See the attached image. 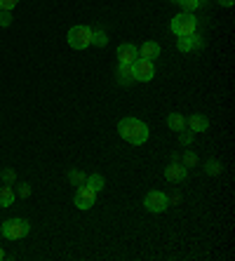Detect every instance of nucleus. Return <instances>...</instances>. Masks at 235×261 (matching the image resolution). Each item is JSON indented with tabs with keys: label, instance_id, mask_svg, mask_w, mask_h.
Masks as SVG:
<instances>
[{
	"label": "nucleus",
	"instance_id": "obj_8",
	"mask_svg": "<svg viewBox=\"0 0 235 261\" xmlns=\"http://www.w3.org/2000/svg\"><path fill=\"white\" fill-rule=\"evenodd\" d=\"M165 176H167V181H172V184H179V181H184L188 176V167H184L181 163H172L165 170Z\"/></svg>",
	"mask_w": 235,
	"mask_h": 261
},
{
	"label": "nucleus",
	"instance_id": "obj_10",
	"mask_svg": "<svg viewBox=\"0 0 235 261\" xmlns=\"http://www.w3.org/2000/svg\"><path fill=\"white\" fill-rule=\"evenodd\" d=\"M139 57H141V59H148V61L158 59V57H160V45L148 40V43H144L139 47Z\"/></svg>",
	"mask_w": 235,
	"mask_h": 261
},
{
	"label": "nucleus",
	"instance_id": "obj_21",
	"mask_svg": "<svg viewBox=\"0 0 235 261\" xmlns=\"http://www.w3.org/2000/svg\"><path fill=\"white\" fill-rule=\"evenodd\" d=\"M207 172H210L212 176L221 174V163H217V160H210V163H207Z\"/></svg>",
	"mask_w": 235,
	"mask_h": 261
},
{
	"label": "nucleus",
	"instance_id": "obj_24",
	"mask_svg": "<svg viewBox=\"0 0 235 261\" xmlns=\"http://www.w3.org/2000/svg\"><path fill=\"white\" fill-rule=\"evenodd\" d=\"M10 24H12V14L0 10V26H10Z\"/></svg>",
	"mask_w": 235,
	"mask_h": 261
},
{
	"label": "nucleus",
	"instance_id": "obj_15",
	"mask_svg": "<svg viewBox=\"0 0 235 261\" xmlns=\"http://www.w3.org/2000/svg\"><path fill=\"white\" fill-rule=\"evenodd\" d=\"M118 73H120V83L122 85H129V83H134V75H132V64H120V68H118Z\"/></svg>",
	"mask_w": 235,
	"mask_h": 261
},
{
	"label": "nucleus",
	"instance_id": "obj_6",
	"mask_svg": "<svg viewBox=\"0 0 235 261\" xmlns=\"http://www.w3.org/2000/svg\"><path fill=\"white\" fill-rule=\"evenodd\" d=\"M73 202H75L78 210H90V207H94V202H97V191L92 189V186H87V184H80Z\"/></svg>",
	"mask_w": 235,
	"mask_h": 261
},
{
	"label": "nucleus",
	"instance_id": "obj_4",
	"mask_svg": "<svg viewBox=\"0 0 235 261\" xmlns=\"http://www.w3.org/2000/svg\"><path fill=\"white\" fill-rule=\"evenodd\" d=\"M68 45L73 49H85L92 45V29L87 26H73L68 31Z\"/></svg>",
	"mask_w": 235,
	"mask_h": 261
},
{
	"label": "nucleus",
	"instance_id": "obj_1",
	"mask_svg": "<svg viewBox=\"0 0 235 261\" xmlns=\"http://www.w3.org/2000/svg\"><path fill=\"white\" fill-rule=\"evenodd\" d=\"M118 132H120L122 139L134 146L144 144V141L148 139V127H146V122H141L139 118H122V120L118 122Z\"/></svg>",
	"mask_w": 235,
	"mask_h": 261
},
{
	"label": "nucleus",
	"instance_id": "obj_29",
	"mask_svg": "<svg viewBox=\"0 0 235 261\" xmlns=\"http://www.w3.org/2000/svg\"><path fill=\"white\" fill-rule=\"evenodd\" d=\"M172 3H179V0H172Z\"/></svg>",
	"mask_w": 235,
	"mask_h": 261
},
{
	"label": "nucleus",
	"instance_id": "obj_26",
	"mask_svg": "<svg viewBox=\"0 0 235 261\" xmlns=\"http://www.w3.org/2000/svg\"><path fill=\"white\" fill-rule=\"evenodd\" d=\"M29 193H31V186L29 184H21V186H19V195H21V198H29Z\"/></svg>",
	"mask_w": 235,
	"mask_h": 261
},
{
	"label": "nucleus",
	"instance_id": "obj_22",
	"mask_svg": "<svg viewBox=\"0 0 235 261\" xmlns=\"http://www.w3.org/2000/svg\"><path fill=\"white\" fill-rule=\"evenodd\" d=\"M191 141H193V132H191V129H188V132H184V129H181V132H179V144L181 146H188Z\"/></svg>",
	"mask_w": 235,
	"mask_h": 261
},
{
	"label": "nucleus",
	"instance_id": "obj_12",
	"mask_svg": "<svg viewBox=\"0 0 235 261\" xmlns=\"http://www.w3.org/2000/svg\"><path fill=\"white\" fill-rule=\"evenodd\" d=\"M179 49L181 52H191V49H195V47H202V40H200V36H181L179 38Z\"/></svg>",
	"mask_w": 235,
	"mask_h": 261
},
{
	"label": "nucleus",
	"instance_id": "obj_11",
	"mask_svg": "<svg viewBox=\"0 0 235 261\" xmlns=\"http://www.w3.org/2000/svg\"><path fill=\"white\" fill-rule=\"evenodd\" d=\"M186 125H188V129L191 132H207V127H210V120H207L205 116H200V113H195V116H191L186 120Z\"/></svg>",
	"mask_w": 235,
	"mask_h": 261
},
{
	"label": "nucleus",
	"instance_id": "obj_5",
	"mask_svg": "<svg viewBox=\"0 0 235 261\" xmlns=\"http://www.w3.org/2000/svg\"><path fill=\"white\" fill-rule=\"evenodd\" d=\"M132 75H134V83H148V80H153L155 78V66H153V61L139 57V59L132 64Z\"/></svg>",
	"mask_w": 235,
	"mask_h": 261
},
{
	"label": "nucleus",
	"instance_id": "obj_9",
	"mask_svg": "<svg viewBox=\"0 0 235 261\" xmlns=\"http://www.w3.org/2000/svg\"><path fill=\"white\" fill-rule=\"evenodd\" d=\"M118 59H120V64H134L139 59V49L132 43H122L118 47Z\"/></svg>",
	"mask_w": 235,
	"mask_h": 261
},
{
	"label": "nucleus",
	"instance_id": "obj_3",
	"mask_svg": "<svg viewBox=\"0 0 235 261\" xmlns=\"http://www.w3.org/2000/svg\"><path fill=\"white\" fill-rule=\"evenodd\" d=\"M0 231H3V236H5L7 240H21V238L29 236L31 224L26 219H7L5 224L0 226Z\"/></svg>",
	"mask_w": 235,
	"mask_h": 261
},
{
	"label": "nucleus",
	"instance_id": "obj_17",
	"mask_svg": "<svg viewBox=\"0 0 235 261\" xmlns=\"http://www.w3.org/2000/svg\"><path fill=\"white\" fill-rule=\"evenodd\" d=\"M109 43V38L103 31H92V45H97V47H103V45Z\"/></svg>",
	"mask_w": 235,
	"mask_h": 261
},
{
	"label": "nucleus",
	"instance_id": "obj_16",
	"mask_svg": "<svg viewBox=\"0 0 235 261\" xmlns=\"http://www.w3.org/2000/svg\"><path fill=\"white\" fill-rule=\"evenodd\" d=\"M85 184H87V186H92V189L99 193V191L103 189V184H106V181H103L101 174H90V176H85Z\"/></svg>",
	"mask_w": 235,
	"mask_h": 261
},
{
	"label": "nucleus",
	"instance_id": "obj_13",
	"mask_svg": "<svg viewBox=\"0 0 235 261\" xmlns=\"http://www.w3.org/2000/svg\"><path fill=\"white\" fill-rule=\"evenodd\" d=\"M12 202H14V189H12V184H5L0 189V207H10Z\"/></svg>",
	"mask_w": 235,
	"mask_h": 261
},
{
	"label": "nucleus",
	"instance_id": "obj_28",
	"mask_svg": "<svg viewBox=\"0 0 235 261\" xmlns=\"http://www.w3.org/2000/svg\"><path fill=\"white\" fill-rule=\"evenodd\" d=\"M0 259H5V252H3V247H0Z\"/></svg>",
	"mask_w": 235,
	"mask_h": 261
},
{
	"label": "nucleus",
	"instance_id": "obj_7",
	"mask_svg": "<svg viewBox=\"0 0 235 261\" xmlns=\"http://www.w3.org/2000/svg\"><path fill=\"white\" fill-rule=\"evenodd\" d=\"M144 207L148 210V212H153V214L165 212V210H167V195L160 193V191H151V193H146Z\"/></svg>",
	"mask_w": 235,
	"mask_h": 261
},
{
	"label": "nucleus",
	"instance_id": "obj_19",
	"mask_svg": "<svg viewBox=\"0 0 235 261\" xmlns=\"http://www.w3.org/2000/svg\"><path fill=\"white\" fill-rule=\"evenodd\" d=\"M68 181L80 186V184H85V174L80 170H68Z\"/></svg>",
	"mask_w": 235,
	"mask_h": 261
},
{
	"label": "nucleus",
	"instance_id": "obj_14",
	"mask_svg": "<svg viewBox=\"0 0 235 261\" xmlns=\"http://www.w3.org/2000/svg\"><path fill=\"white\" fill-rule=\"evenodd\" d=\"M167 125H169V129H174V132H181V129L186 127V118L181 116V113H169Z\"/></svg>",
	"mask_w": 235,
	"mask_h": 261
},
{
	"label": "nucleus",
	"instance_id": "obj_27",
	"mask_svg": "<svg viewBox=\"0 0 235 261\" xmlns=\"http://www.w3.org/2000/svg\"><path fill=\"white\" fill-rule=\"evenodd\" d=\"M233 3H235V0H219V5H223V7H230Z\"/></svg>",
	"mask_w": 235,
	"mask_h": 261
},
{
	"label": "nucleus",
	"instance_id": "obj_18",
	"mask_svg": "<svg viewBox=\"0 0 235 261\" xmlns=\"http://www.w3.org/2000/svg\"><path fill=\"white\" fill-rule=\"evenodd\" d=\"M200 3H202V0H179L176 5L184 7V12H193V10H198L200 7Z\"/></svg>",
	"mask_w": 235,
	"mask_h": 261
},
{
	"label": "nucleus",
	"instance_id": "obj_2",
	"mask_svg": "<svg viewBox=\"0 0 235 261\" xmlns=\"http://www.w3.org/2000/svg\"><path fill=\"white\" fill-rule=\"evenodd\" d=\"M195 29H198V19H195L193 12H181L172 19V33L176 38L181 36H193Z\"/></svg>",
	"mask_w": 235,
	"mask_h": 261
},
{
	"label": "nucleus",
	"instance_id": "obj_20",
	"mask_svg": "<svg viewBox=\"0 0 235 261\" xmlns=\"http://www.w3.org/2000/svg\"><path fill=\"white\" fill-rule=\"evenodd\" d=\"M198 165V158H195V153L186 151L184 153V167H195Z\"/></svg>",
	"mask_w": 235,
	"mask_h": 261
},
{
	"label": "nucleus",
	"instance_id": "obj_23",
	"mask_svg": "<svg viewBox=\"0 0 235 261\" xmlns=\"http://www.w3.org/2000/svg\"><path fill=\"white\" fill-rule=\"evenodd\" d=\"M19 0H0V10H5V12H12L14 7H17Z\"/></svg>",
	"mask_w": 235,
	"mask_h": 261
},
{
	"label": "nucleus",
	"instance_id": "obj_25",
	"mask_svg": "<svg viewBox=\"0 0 235 261\" xmlns=\"http://www.w3.org/2000/svg\"><path fill=\"white\" fill-rule=\"evenodd\" d=\"M14 176H17V174H14V170H5V172H3V181H5V184H12Z\"/></svg>",
	"mask_w": 235,
	"mask_h": 261
}]
</instances>
